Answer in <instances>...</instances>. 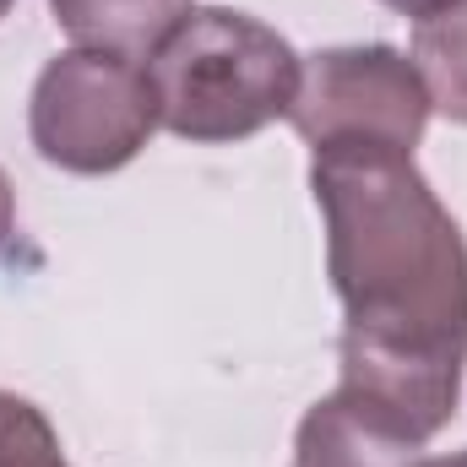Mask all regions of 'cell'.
I'll return each mask as SVG.
<instances>
[{
    "mask_svg": "<svg viewBox=\"0 0 467 467\" xmlns=\"http://www.w3.org/2000/svg\"><path fill=\"white\" fill-rule=\"evenodd\" d=\"M5 234H11V185L0 174V244H5Z\"/></svg>",
    "mask_w": 467,
    "mask_h": 467,
    "instance_id": "obj_10",
    "label": "cell"
},
{
    "mask_svg": "<svg viewBox=\"0 0 467 467\" xmlns=\"http://www.w3.org/2000/svg\"><path fill=\"white\" fill-rule=\"evenodd\" d=\"M299 55L244 11H191L147 55L158 125L185 141H239L294 109Z\"/></svg>",
    "mask_w": 467,
    "mask_h": 467,
    "instance_id": "obj_2",
    "label": "cell"
},
{
    "mask_svg": "<svg viewBox=\"0 0 467 467\" xmlns=\"http://www.w3.org/2000/svg\"><path fill=\"white\" fill-rule=\"evenodd\" d=\"M5 5H11V0H0V11H5Z\"/></svg>",
    "mask_w": 467,
    "mask_h": 467,
    "instance_id": "obj_12",
    "label": "cell"
},
{
    "mask_svg": "<svg viewBox=\"0 0 467 467\" xmlns=\"http://www.w3.org/2000/svg\"><path fill=\"white\" fill-rule=\"evenodd\" d=\"M0 467H66L49 419L11 391H0Z\"/></svg>",
    "mask_w": 467,
    "mask_h": 467,
    "instance_id": "obj_8",
    "label": "cell"
},
{
    "mask_svg": "<svg viewBox=\"0 0 467 467\" xmlns=\"http://www.w3.org/2000/svg\"><path fill=\"white\" fill-rule=\"evenodd\" d=\"M55 22L82 44V49H109V55H152L158 38L191 16V0H49Z\"/></svg>",
    "mask_w": 467,
    "mask_h": 467,
    "instance_id": "obj_6",
    "label": "cell"
},
{
    "mask_svg": "<svg viewBox=\"0 0 467 467\" xmlns=\"http://www.w3.org/2000/svg\"><path fill=\"white\" fill-rule=\"evenodd\" d=\"M158 125L147 66L109 49L60 55L33 88V147L77 174H109Z\"/></svg>",
    "mask_w": 467,
    "mask_h": 467,
    "instance_id": "obj_3",
    "label": "cell"
},
{
    "mask_svg": "<svg viewBox=\"0 0 467 467\" xmlns=\"http://www.w3.org/2000/svg\"><path fill=\"white\" fill-rule=\"evenodd\" d=\"M413 60L430 88V104L467 125V5H451L446 16L419 22Z\"/></svg>",
    "mask_w": 467,
    "mask_h": 467,
    "instance_id": "obj_7",
    "label": "cell"
},
{
    "mask_svg": "<svg viewBox=\"0 0 467 467\" xmlns=\"http://www.w3.org/2000/svg\"><path fill=\"white\" fill-rule=\"evenodd\" d=\"M419 446L353 397H327L299 430V467H413Z\"/></svg>",
    "mask_w": 467,
    "mask_h": 467,
    "instance_id": "obj_5",
    "label": "cell"
},
{
    "mask_svg": "<svg viewBox=\"0 0 467 467\" xmlns=\"http://www.w3.org/2000/svg\"><path fill=\"white\" fill-rule=\"evenodd\" d=\"M310 185L348 310L343 397L424 446L457 413L467 358V244L402 147L321 141Z\"/></svg>",
    "mask_w": 467,
    "mask_h": 467,
    "instance_id": "obj_1",
    "label": "cell"
},
{
    "mask_svg": "<svg viewBox=\"0 0 467 467\" xmlns=\"http://www.w3.org/2000/svg\"><path fill=\"white\" fill-rule=\"evenodd\" d=\"M413 467H467V451H457V457H419Z\"/></svg>",
    "mask_w": 467,
    "mask_h": 467,
    "instance_id": "obj_11",
    "label": "cell"
},
{
    "mask_svg": "<svg viewBox=\"0 0 467 467\" xmlns=\"http://www.w3.org/2000/svg\"><path fill=\"white\" fill-rule=\"evenodd\" d=\"M288 119L310 147L386 141V147L413 152L430 119V88L419 66L386 44L327 49V55H310V66L299 71V99Z\"/></svg>",
    "mask_w": 467,
    "mask_h": 467,
    "instance_id": "obj_4",
    "label": "cell"
},
{
    "mask_svg": "<svg viewBox=\"0 0 467 467\" xmlns=\"http://www.w3.org/2000/svg\"><path fill=\"white\" fill-rule=\"evenodd\" d=\"M380 5H391V11H402V16H413V22H430V16H446V11L462 5V0H380Z\"/></svg>",
    "mask_w": 467,
    "mask_h": 467,
    "instance_id": "obj_9",
    "label": "cell"
}]
</instances>
